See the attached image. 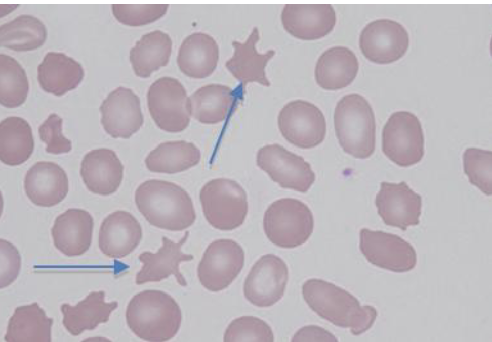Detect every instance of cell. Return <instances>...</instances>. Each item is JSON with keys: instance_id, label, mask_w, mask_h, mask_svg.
<instances>
[{"instance_id": "28", "label": "cell", "mask_w": 492, "mask_h": 342, "mask_svg": "<svg viewBox=\"0 0 492 342\" xmlns=\"http://www.w3.org/2000/svg\"><path fill=\"white\" fill-rule=\"evenodd\" d=\"M34 142L31 128L25 119L8 117L0 123V159L6 165L16 166L26 161L33 153Z\"/></svg>"}, {"instance_id": "35", "label": "cell", "mask_w": 492, "mask_h": 342, "mask_svg": "<svg viewBox=\"0 0 492 342\" xmlns=\"http://www.w3.org/2000/svg\"><path fill=\"white\" fill-rule=\"evenodd\" d=\"M168 4H113L112 10L116 19L121 23L130 26L146 25L163 16Z\"/></svg>"}, {"instance_id": "11", "label": "cell", "mask_w": 492, "mask_h": 342, "mask_svg": "<svg viewBox=\"0 0 492 342\" xmlns=\"http://www.w3.org/2000/svg\"><path fill=\"white\" fill-rule=\"evenodd\" d=\"M256 163L282 188L305 193L315 180V174L309 163L278 144L260 148L257 154Z\"/></svg>"}, {"instance_id": "12", "label": "cell", "mask_w": 492, "mask_h": 342, "mask_svg": "<svg viewBox=\"0 0 492 342\" xmlns=\"http://www.w3.org/2000/svg\"><path fill=\"white\" fill-rule=\"evenodd\" d=\"M360 250L366 259L380 268L397 273L409 271L417 264L413 247L400 236L382 231L362 228Z\"/></svg>"}, {"instance_id": "1", "label": "cell", "mask_w": 492, "mask_h": 342, "mask_svg": "<svg viewBox=\"0 0 492 342\" xmlns=\"http://www.w3.org/2000/svg\"><path fill=\"white\" fill-rule=\"evenodd\" d=\"M302 292L306 303L318 315L337 326L349 328L354 335L369 330L376 319L374 307L361 306L349 292L323 280H307Z\"/></svg>"}, {"instance_id": "22", "label": "cell", "mask_w": 492, "mask_h": 342, "mask_svg": "<svg viewBox=\"0 0 492 342\" xmlns=\"http://www.w3.org/2000/svg\"><path fill=\"white\" fill-rule=\"evenodd\" d=\"M94 221L87 211L70 208L55 219L51 233L55 247L68 257L81 255L89 249Z\"/></svg>"}, {"instance_id": "6", "label": "cell", "mask_w": 492, "mask_h": 342, "mask_svg": "<svg viewBox=\"0 0 492 342\" xmlns=\"http://www.w3.org/2000/svg\"><path fill=\"white\" fill-rule=\"evenodd\" d=\"M199 199L205 218L216 229L232 230L245 220L248 211L247 194L235 181L217 178L208 181L200 191Z\"/></svg>"}, {"instance_id": "21", "label": "cell", "mask_w": 492, "mask_h": 342, "mask_svg": "<svg viewBox=\"0 0 492 342\" xmlns=\"http://www.w3.org/2000/svg\"><path fill=\"white\" fill-rule=\"evenodd\" d=\"M124 166L112 150L101 148L93 150L84 157L80 174L89 190L101 195L114 193L123 178Z\"/></svg>"}, {"instance_id": "19", "label": "cell", "mask_w": 492, "mask_h": 342, "mask_svg": "<svg viewBox=\"0 0 492 342\" xmlns=\"http://www.w3.org/2000/svg\"><path fill=\"white\" fill-rule=\"evenodd\" d=\"M24 190L35 205L50 207L58 204L68 192V180L65 171L57 164L39 161L27 172Z\"/></svg>"}, {"instance_id": "5", "label": "cell", "mask_w": 492, "mask_h": 342, "mask_svg": "<svg viewBox=\"0 0 492 342\" xmlns=\"http://www.w3.org/2000/svg\"><path fill=\"white\" fill-rule=\"evenodd\" d=\"M263 226L268 239L282 248L292 249L304 243L314 228L312 212L303 202L282 198L273 202L265 211Z\"/></svg>"}, {"instance_id": "3", "label": "cell", "mask_w": 492, "mask_h": 342, "mask_svg": "<svg viewBox=\"0 0 492 342\" xmlns=\"http://www.w3.org/2000/svg\"><path fill=\"white\" fill-rule=\"evenodd\" d=\"M130 330L147 341H167L174 337L181 326L182 314L176 301L167 293L146 290L131 299L126 311Z\"/></svg>"}, {"instance_id": "32", "label": "cell", "mask_w": 492, "mask_h": 342, "mask_svg": "<svg viewBox=\"0 0 492 342\" xmlns=\"http://www.w3.org/2000/svg\"><path fill=\"white\" fill-rule=\"evenodd\" d=\"M0 103L7 108H16L26 101L29 84L26 72L13 57L0 55Z\"/></svg>"}, {"instance_id": "27", "label": "cell", "mask_w": 492, "mask_h": 342, "mask_svg": "<svg viewBox=\"0 0 492 342\" xmlns=\"http://www.w3.org/2000/svg\"><path fill=\"white\" fill-rule=\"evenodd\" d=\"M172 46L170 37L162 31L155 30L143 35L130 51V61L135 74L147 78L166 66Z\"/></svg>"}, {"instance_id": "16", "label": "cell", "mask_w": 492, "mask_h": 342, "mask_svg": "<svg viewBox=\"0 0 492 342\" xmlns=\"http://www.w3.org/2000/svg\"><path fill=\"white\" fill-rule=\"evenodd\" d=\"M100 111L103 128L113 138H129L143 123L140 99L129 88L118 87L111 92Z\"/></svg>"}, {"instance_id": "26", "label": "cell", "mask_w": 492, "mask_h": 342, "mask_svg": "<svg viewBox=\"0 0 492 342\" xmlns=\"http://www.w3.org/2000/svg\"><path fill=\"white\" fill-rule=\"evenodd\" d=\"M359 63L355 54L342 46L330 48L319 57L315 69L317 84L326 90L346 87L355 78Z\"/></svg>"}, {"instance_id": "24", "label": "cell", "mask_w": 492, "mask_h": 342, "mask_svg": "<svg viewBox=\"0 0 492 342\" xmlns=\"http://www.w3.org/2000/svg\"><path fill=\"white\" fill-rule=\"evenodd\" d=\"M84 76L81 65L62 53L48 52L37 67V80L41 88L56 96L76 88Z\"/></svg>"}, {"instance_id": "18", "label": "cell", "mask_w": 492, "mask_h": 342, "mask_svg": "<svg viewBox=\"0 0 492 342\" xmlns=\"http://www.w3.org/2000/svg\"><path fill=\"white\" fill-rule=\"evenodd\" d=\"M285 30L303 40L322 38L333 29L335 11L330 4H286L281 15Z\"/></svg>"}, {"instance_id": "7", "label": "cell", "mask_w": 492, "mask_h": 342, "mask_svg": "<svg viewBox=\"0 0 492 342\" xmlns=\"http://www.w3.org/2000/svg\"><path fill=\"white\" fill-rule=\"evenodd\" d=\"M385 155L400 167L419 163L424 155V138L421 122L413 113L394 112L385 124L382 135Z\"/></svg>"}, {"instance_id": "4", "label": "cell", "mask_w": 492, "mask_h": 342, "mask_svg": "<svg viewBox=\"0 0 492 342\" xmlns=\"http://www.w3.org/2000/svg\"><path fill=\"white\" fill-rule=\"evenodd\" d=\"M334 127L344 151L358 159H366L374 152L376 122L368 101L358 94L343 97L337 104Z\"/></svg>"}, {"instance_id": "20", "label": "cell", "mask_w": 492, "mask_h": 342, "mask_svg": "<svg viewBox=\"0 0 492 342\" xmlns=\"http://www.w3.org/2000/svg\"><path fill=\"white\" fill-rule=\"evenodd\" d=\"M142 237V228L136 218L128 212L118 210L109 214L102 222L99 247L105 256L120 259L131 253Z\"/></svg>"}, {"instance_id": "15", "label": "cell", "mask_w": 492, "mask_h": 342, "mask_svg": "<svg viewBox=\"0 0 492 342\" xmlns=\"http://www.w3.org/2000/svg\"><path fill=\"white\" fill-rule=\"evenodd\" d=\"M375 204L378 214L387 225L406 230L420 222L422 198L405 181L382 182Z\"/></svg>"}, {"instance_id": "14", "label": "cell", "mask_w": 492, "mask_h": 342, "mask_svg": "<svg viewBox=\"0 0 492 342\" xmlns=\"http://www.w3.org/2000/svg\"><path fill=\"white\" fill-rule=\"evenodd\" d=\"M288 278V269L283 260L274 254L264 255L256 262L247 276L244 296L256 306H271L283 296Z\"/></svg>"}, {"instance_id": "8", "label": "cell", "mask_w": 492, "mask_h": 342, "mask_svg": "<svg viewBox=\"0 0 492 342\" xmlns=\"http://www.w3.org/2000/svg\"><path fill=\"white\" fill-rule=\"evenodd\" d=\"M147 97L150 114L160 129L177 133L188 126L189 98L178 80L170 77L158 79L150 85Z\"/></svg>"}, {"instance_id": "31", "label": "cell", "mask_w": 492, "mask_h": 342, "mask_svg": "<svg viewBox=\"0 0 492 342\" xmlns=\"http://www.w3.org/2000/svg\"><path fill=\"white\" fill-rule=\"evenodd\" d=\"M46 28L37 18L27 14L17 16L0 27L1 46L15 51H29L43 45Z\"/></svg>"}, {"instance_id": "37", "label": "cell", "mask_w": 492, "mask_h": 342, "mask_svg": "<svg viewBox=\"0 0 492 342\" xmlns=\"http://www.w3.org/2000/svg\"><path fill=\"white\" fill-rule=\"evenodd\" d=\"M63 120L55 113L50 114L38 128L41 140L47 147L46 151L53 154L68 153L72 149L71 142L62 133Z\"/></svg>"}, {"instance_id": "38", "label": "cell", "mask_w": 492, "mask_h": 342, "mask_svg": "<svg viewBox=\"0 0 492 342\" xmlns=\"http://www.w3.org/2000/svg\"><path fill=\"white\" fill-rule=\"evenodd\" d=\"M20 266L21 257L16 248L10 242L1 239V274L3 273V275L1 276V278L4 276L5 273H7L8 276L9 275V273H11L14 279H16ZM12 279H13L12 277Z\"/></svg>"}, {"instance_id": "39", "label": "cell", "mask_w": 492, "mask_h": 342, "mask_svg": "<svg viewBox=\"0 0 492 342\" xmlns=\"http://www.w3.org/2000/svg\"><path fill=\"white\" fill-rule=\"evenodd\" d=\"M292 341H338L331 332L317 326L309 325L300 329Z\"/></svg>"}, {"instance_id": "13", "label": "cell", "mask_w": 492, "mask_h": 342, "mask_svg": "<svg viewBox=\"0 0 492 342\" xmlns=\"http://www.w3.org/2000/svg\"><path fill=\"white\" fill-rule=\"evenodd\" d=\"M409 44L406 28L400 23L380 19L366 25L359 37L360 48L365 57L377 64L394 62L405 55Z\"/></svg>"}, {"instance_id": "29", "label": "cell", "mask_w": 492, "mask_h": 342, "mask_svg": "<svg viewBox=\"0 0 492 342\" xmlns=\"http://www.w3.org/2000/svg\"><path fill=\"white\" fill-rule=\"evenodd\" d=\"M200 159V151L193 143L180 140L160 143L149 153L145 163L151 172L174 174L196 165Z\"/></svg>"}, {"instance_id": "36", "label": "cell", "mask_w": 492, "mask_h": 342, "mask_svg": "<svg viewBox=\"0 0 492 342\" xmlns=\"http://www.w3.org/2000/svg\"><path fill=\"white\" fill-rule=\"evenodd\" d=\"M87 298L88 308H83L79 303L74 307L81 312L80 320L84 317L77 329L76 335L81 333V327L82 332L86 330H93L99 324L108 321L111 312L118 307L116 301L109 303L105 302V292L103 291L92 292Z\"/></svg>"}, {"instance_id": "33", "label": "cell", "mask_w": 492, "mask_h": 342, "mask_svg": "<svg viewBox=\"0 0 492 342\" xmlns=\"http://www.w3.org/2000/svg\"><path fill=\"white\" fill-rule=\"evenodd\" d=\"M463 164L469 182L487 196L491 195V151L467 148L463 154Z\"/></svg>"}, {"instance_id": "17", "label": "cell", "mask_w": 492, "mask_h": 342, "mask_svg": "<svg viewBox=\"0 0 492 342\" xmlns=\"http://www.w3.org/2000/svg\"><path fill=\"white\" fill-rule=\"evenodd\" d=\"M189 236L186 231L178 242L166 236L162 237V246L155 253L149 251L141 253L138 259L142 263L140 270L137 273L135 283L141 285L147 282H159L174 275L179 285L186 286L187 283L179 269L182 262L191 261V254H185L181 247Z\"/></svg>"}, {"instance_id": "25", "label": "cell", "mask_w": 492, "mask_h": 342, "mask_svg": "<svg viewBox=\"0 0 492 342\" xmlns=\"http://www.w3.org/2000/svg\"><path fill=\"white\" fill-rule=\"evenodd\" d=\"M219 56L218 45L213 37L206 33L195 32L182 42L177 61L179 69L186 76L201 79L214 71Z\"/></svg>"}, {"instance_id": "10", "label": "cell", "mask_w": 492, "mask_h": 342, "mask_svg": "<svg viewBox=\"0 0 492 342\" xmlns=\"http://www.w3.org/2000/svg\"><path fill=\"white\" fill-rule=\"evenodd\" d=\"M242 247L230 239L212 242L205 250L197 267V275L207 289L218 292L231 284L244 265Z\"/></svg>"}, {"instance_id": "30", "label": "cell", "mask_w": 492, "mask_h": 342, "mask_svg": "<svg viewBox=\"0 0 492 342\" xmlns=\"http://www.w3.org/2000/svg\"><path fill=\"white\" fill-rule=\"evenodd\" d=\"M234 101L233 90L218 84L204 85L189 98L191 115L203 124H216L227 117Z\"/></svg>"}, {"instance_id": "9", "label": "cell", "mask_w": 492, "mask_h": 342, "mask_svg": "<svg viewBox=\"0 0 492 342\" xmlns=\"http://www.w3.org/2000/svg\"><path fill=\"white\" fill-rule=\"evenodd\" d=\"M278 126L288 141L301 149L319 145L326 135V121L321 111L302 100L292 101L283 106L278 116Z\"/></svg>"}, {"instance_id": "23", "label": "cell", "mask_w": 492, "mask_h": 342, "mask_svg": "<svg viewBox=\"0 0 492 342\" xmlns=\"http://www.w3.org/2000/svg\"><path fill=\"white\" fill-rule=\"evenodd\" d=\"M259 32L254 27L247 39L243 42H232L234 52L232 57L225 64L232 75L245 86L249 82H256L265 86H269L265 71L268 62L275 54L273 50L264 54L257 51L256 44L259 40Z\"/></svg>"}, {"instance_id": "2", "label": "cell", "mask_w": 492, "mask_h": 342, "mask_svg": "<svg viewBox=\"0 0 492 342\" xmlns=\"http://www.w3.org/2000/svg\"><path fill=\"white\" fill-rule=\"evenodd\" d=\"M135 202L145 219L158 228L182 231L196 219L190 196L173 182L158 179L143 182L135 191Z\"/></svg>"}, {"instance_id": "34", "label": "cell", "mask_w": 492, "mask_h": 342, "mask_svg": "<svg viewBox=\"0 0 492 342\" xmlns=\"http://www.w3.org/2000/svg\"><path fill=\"white\" fill-rule=\"evenodd\" d=\"M224 341H274L271 328L256 317L244 316L233 320L226 328Z\"/></svg>"}]
</instances>
